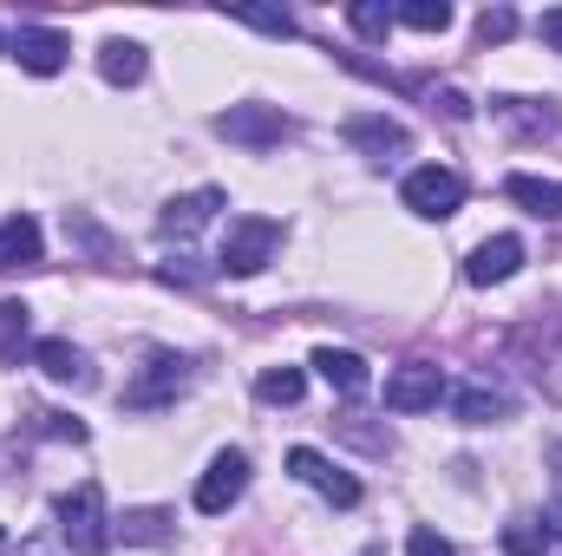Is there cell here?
Segmentation results:
<instances>
[{
  "label": "cell",
  "mask_w": 562,
  "mask_h": 556,
  "mask_svg": "<svg viewBox=\"0 0 562 556\" xmlns=\"http://www.w3.org/2000/svg\"><path fill=\"white\" fill-rule=\"evenodd\" d=\"M314 374H321V380H327L340 400H360V393L373 387L367 360H360V354H347V347H321V354H314Z\"/></svg>",
  "instance_id": "obj_14"
},
{
  "label": "cell",
  "mask_w": 562,
  "mask_h": 556,
  "mask_svg": "<svg viewBox=\"0 0 562 556\" xmlns=\"http://www.w3.org/2000/svg\"><path fill=\"white\" fill-rule=\"evenodd\" d=\"M281 249V223L276 216H229V236H223V256L216 269L223 276H262Z\"/></svg>",
  "instance_id": "obj_1"
},
{
  "label": "cell",
  "mask_w": 562,
  "mask_h": 556,
  "mask_svg": "<svg viewBox=\"0 0 562 556\" xmlns=\"http://www.w3.org/2000/svg\"><path fill=\"white\" fill-rule=\"evenodd\" d=\"M406 556H458V551H451L438 531H425V524H419V531H413V544H406Z\"/></svg>",
  "instance_id": "obj_27"
},
{
  "label": "cell",
  "mask_w": 562,
  "mask_h": 556,
  "mask_svg": "<svg viewBox=\"0 0 562 556\" xmlns=\"http://www.w3.org/2000/svg\"><path fill=\"white\" fill-rule=\"evenodd\" d=\"M216 210H223V190H190V197H170V203H164L157 230H164V236H196Z\"/></svg>",
  "instance_id": "obj_12"
},
{
  "label": "cell",
  "mask_w": 562,
  "mask_h": 556,
  "mask_svg": "<svg viewBox=\"0 0 562 556\" xmlns=\"http://www.w3.org/2000/svg\"><path fill=\"white\" fill-rule=\"evenodd\" d=\"M445 393H451V387H445V374H438L431 360H413V367H400V374L386 380V407H393V413H431Z\"/></svg>",
  "instance_id": "obj_7"
},
{
  "label": "cell",
  "mask_w": 562,
  "mask_h": 556,
  "mask_svg": "<svg viewBox=\"0 0 562 556\" xmlns=\"http://www.w3.org/2000/svg\"><path fill=\"white\" fill-rule=\"evenodd\" d=\"M99 73H105L112 86H138L144 73H150V59H144L138 40H105V46H99Z\"/></svg>",
  "instance_id": "obj_17"
},
{
  "label": "cell",
  "mask_w": 562,
  "mask_h": 556,
  "mask_svg": "<svg viewBox=\"0 0 562 556\" xmlns=\"http://www.w3.org/2000/svg\"><path fill=\"white\" fill-rule=\"evenodd\" d=\"M406 210L413 216H425V223H445V216H458V203H464V177L458 170H445V164H425V170H413L406 177Z\"/></svg>",
  "instance_id": "obj_4"
},
{
  "label": "cell",
  "mask_w": 562,
  "mask_h": 556,
  "mask_svg": "<svg viewBox=\"0 0 562 556\" xmlns=\"http://www.w3.org/2000/svg\"><path fill=\"white\" fill-rule=\"evenodd\" d=\"M40 263V223L33 216H7L0 223V269H33Z\"/></svg>",
  "instance_id": "obj_15"
},
{
  "label": "cell",
  "mask_w": 562,
  "mask_h": 556,
  "mask_svg": "<svg viewBox=\"0 0 562 556\" xmlns=\"http://www.w3.org/2000/svg\"><path fill=\"white\" fill-rule=\"evenodd\" d=\"M393 20L413 26V33H445L451 26V7L445 0H406V7H393Z\"/></svg>",
  "instance_id": "obj_21"
},
{
  "label": "cell",
  "mask_w": 562,
  "mask_h": 556,
  "mask_svg": "<svg viewBox=\"0 0 562 556\" xmlns=\"http://www.w3.org/2000/svg\"><path fill=\"white\" fill-rule=\"evenodd\" d=\"M40 419H46V432H53V438H72V445L86 438V425H79V419H66V413H40Z\"/></svg>",
  "instance_id": "obj_28"
},
{
  "label": "cell",
  "mask_w": 562,
  "mask_h": 556,
  "mask_svg": "<svg viewBox=\"0 0 562 556\" xmlns=\"http://www.w3.org/2000/svg\"><path fill=\"white\" fill-rule=\"evenodd\" d=\"M26 327H33V314L20 301H0V367H13L26 354Z\"/></svg>",
  "instance_id": "obj_20"
},
{
  "label": "cell",
  "mask_w": 562,
  "mask_h": 556,
  "mask_svg": "<svg viewBox=\"0 0 562 556\" xmlns=\"http://www.w3.org/2000/svg\"><path fill=\"white\" fill-rule=\"evenodd\" d=\"M510 33H517V13H510V7H484V13H477V40H484V46H504Z\"/></svg>",
  "instance_id": "obj_26"
},
{
  "label": "cell",
  "mask_w": 562,
  "mask_h": 556,
  "mask_svg": "<svg viewBox=\"0 0 562 556\" xmlns=\"http://www.w3.org/2000/svg\"><path fill=\"white\" fill-rule=\"evenodd\" d=\"M517 269H524V243H517V236H491V243L471 249L464 281H471V288H497V281H510Z\"/></svg>",
  "instance_id": "obj_10"
},
{
  "label": "cell",
  "mask_w": 562,
  "mask_h": 556,
  "mask_svg": "<svg viewBox=\"0 0 562 556\" xmlns=\"http://www.w3.org/2000/svg\"><path fill=\"white\" fill-rule=\"evenodd\" d=\"M347 26H353L360 40H386L400 20H393V7H380V0H353V7H347Z\"/></svg>",
  "instance_id": "obj_22"
},
{
  "label": "cell",
  "mask_w": 562,
  "mask_h": 556,
  "mask_svg": "<svg viewBox=\"0 0 562 556\" xmlns=\"http://www.w3.org/2000/svg\"><path fill=\"white\" fill-rule=\"evenodd\" d=\"M53 518H59V537L72 544V556H105L112 531H105V491L99 485H72L53 504Z\"/></svg>",
  "instance_id": "obj_2"
},
{
  "label": "cell",
  "mask_w": 562,
  "mask_h": 556,
  "mask_svg": "<svg viewBox=\"0 0 562 556\" xmlns=\"http://www.w3.org/2000/svg\"><path fill=\"white\" fill-rule=\"evenodd\" d=\"M288 471H294L301 485H314V491H321L327 504H340V511H353V504H360V478H353V471H340V465H327L314 445H294V452H288Z\"/></svg>",
  "instance_id": "obj_6"
},
{
  "label": "cell",
  "mask_w": 562,
  "mask_h": 556,
  "mask_svg": "<svg viewBox=\"0 0 562 556\" xmlns=\"http://www.w3.org/2000/svg\"><path fill=\"white\" fill-rule=\"evenodd\" d=\"M33 367L59 387H92V360L72 347V341H33Z\"/></svg>",
  "instance_id": "obj_13"
},
{
  "label": "cell",
  "mask_w": 562,
  "mask_h": 556,
  "mask_svg": "<svg viewBox=\"0 0 562 556\" xmlns=\"http://www.w3.org/2000/svg\"><path fill=\"white\" fill-rule=\"evenodd\" d=\"M347 144H360L373 164H393V157L413 151V132L400 119H386V112H360V119H347Z\"/></svg>",
  "instance_id": "obj_9"
},
{
  "label": "cell",
  "mask_w": 562,
  "mask_h": 556,
  "mask_svg": "<svg viewBox=\"0 0 562 556\" xmlns=\"http://www.w3.org/2000/svg\"><path fill=\"white\" fill-rule=\"evenodd\" d=\"M216 132L249 144V151H269V144L288 138V119H281L276 105H229V112H216Z\"/></svg>",
  "instance_id": "obj_8"
},
{
  "label": "cell",
  "mask_w": 562,
  "mask_h": 556,
  "mask_svg": "<svg viewBox=\"0 0 562 556\" xmlns=\"http://www.w3.org/2000/svg\"><path fill=\"white\" fill-rule=\"evenodd\" d=\"M367 556H380V551H367Z\"/></svg>",
  "instance_id": "obj_32"
},
{
  "label": "cell",
  "mask_w": 562,
  "mask_h": 556,
  "mask_svg": "<svg viewBox=\"0 0 562 556\" xmlns=\"http://www.w3.org/2000/svg\"><path fill=\"white\" fill-rule=\"evenodd\" d=\"M550 551H557L550 518H510L504 524V556H550Z\"/></svg>",
  "instance_id": "obj_19"
},
{
  "label": "cell",
  "mask_w": 562,
  "mask_h": 556,
  "mask_svg": "<svg viewBox=\"0 0 562 556\" xmlns=\"http://www.w3.org/2000/svg\"><path fill=\"white\" fill-rule=\"evenodd\" d=\"M438 105H445V119H471V105H464V92H451V86L438 92Z\"/></svg>",
  "instance_id": "obj_30"
},
{
  "label": "cell",
  "mask_w": 562,
  "mask_h": 556,
  "mask_svg": "<svg viewBox=\"0 0 562 556\" xmlns=\"http://www.w3.org/2000/svg\"><path fill=\"white\" fill-rule=\"evenodd\" d=\"M451 413L464 419V425H491V419L510 413V393H497V387H458L451 393Z\"/></svg>",
  "instance_id": "obj_18"
},
{
  "label": "cell",
  "mask_w": 562,
  "mask_h": 556,
  "mask_svg": "<svg viewBox=\"0 0 562 556\" xmlns=\"http://www.w3.org/2000/svg\"><path fill=\"white\" fill-rule=\"evenodd\" d=\"M119 537L125 544H170V511H132L119 524Z\"/></svg>",
  "instance_id": "obj_24"
},
{
  "label": "cell",
  "mask_w": 562,
  "mask_h": 556,
  "mask_svg": "<svg viewBox=\"0 0 562 556\" xmlns=\"http://www.w3.org/2000/svg\"><path fill=\"white\" fill-rule=\"evenodd\" d=\"M256 393H262L269 407H294V400L307 393V380H301V367H269V374L256 380Z\"/></svg>",
  "instance_id": "obj_23"
},
{
  "label": "cell",
  "mask_w": 562,
  "mask_h": 556,
  "mask_svg": "<svg viewBox=\"0 0 562 556\" xmlns=\"http://www.w3.org/2000/svg\"><path fill=\"white\" fill-rule=\"evenodd\" d=\"M504 197H510V203H524L530 216L562 223V184H550V177H524V170H517V177L504 184Z\"/></svg>",
  "instance_id": "obj_16"
},
{
  "label": "cell",
  "mask_w": 562,
  "mask_h": 556,
  "mask_svg": "<svg viewBox=\"0 0 562 556\" xmlns=\"http://www.w3.org/2000/svg\"><path fill=\"white\" fill-rule=\"evenodd\" d=\"M537 33H543V46H550V53H562V7H550V13L537 20Z\"/></svg>",
  "instance_id": "obj_29"
},
{
  "label": "cell",
  "mask_w": 562,
  "mask_h": 556,
  "mask_svg": "<svg viewBox=\"0 0 562 556\" xmlns=\"http://www.w3.org/2000/svg\"><path fill=\"white\" fill-rule=\"evenodd\" d=\"M0 544H7V531H0Z\"/></svg>",
  "instance_id": "obj_31"
},
{
  "label": "cell",
  "mask_w": 562,
  "mask_h": 556,
  "mask_svg": "<svg viewBox=\"0 0 562 556\" xmlns=\"http://www.w3.org/2000/svg\"><path fill=\"white\" fill-rule=\"evenodd\" d=\"M236 20H243V26H256V33L294 40V13H281V7H236Z\"/></svg>",
  "instance_id": "obj_25"
},
{
  "label": "cell",
  "mask_w": 562,
  "mask_h": 556,
  "mask_svg": "<svg viewBox=\"0 0 562 556\" xmlns=\"http://www.w3.org/2000/svg\"><path fill=\"white\" fill-rule=\"evenodd\" d=\"M66 53H72V46H66V33H53V26H20V33H13V59H20L33 79H53V73L66 66Z\"/></svg>",
  "instance_id": "obj_11"
},
{
  "label": "cell",
  "mask_w": 562,
  "mask_h": 556,
  "mask_svg": "<svg viewBox=\"0 0 562 556\" xmlns=\"http://www.w3.org/2000/svg\"><path fill=\"white\" fill-rule=\"evenodd\" d=\"M183 387H190V360L157 347L138 374H132V387H125V407H132V413H157V407H170Z\"/></svg>",
  "instance_id": "obj_3"
},
{
  "label": "cell",
  "mask_w": 562,
  "mask_h": 556,
  "mask_svg": "<svg viewBox=\"0 0 562 556\" xmlns=\"http://www.w3.org/2000/svg\"><path fill=\"white\" fill-rule=\"evenodd\" d=\"M243 491H249V452H216L210 471L196 478V511L203 518H223Z\"/></svg>",
  "instance_id": "obj_5"
}]
</instances>
